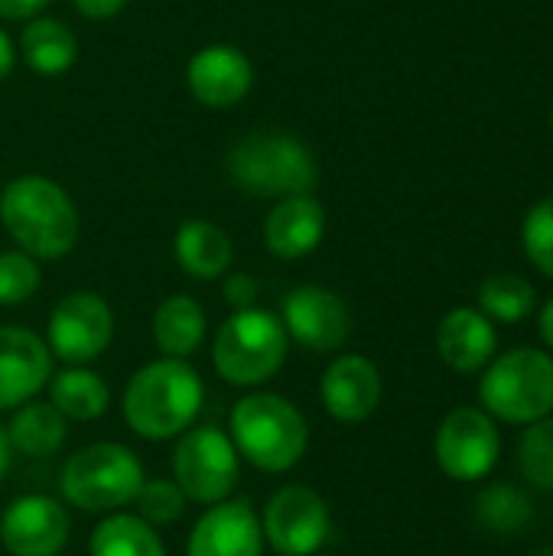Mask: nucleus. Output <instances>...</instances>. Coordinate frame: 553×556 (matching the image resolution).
I'll use <instances>...</instances> for the list:
<instances>
[{
    "instance_id": "33",
    "label": "nucleus",
    "mask_w": 553,
    "mask_h": 556,
    "mask_svg": "<svg viewBox=\"0 0 553 556\" xmlns=\"http://www.w3.org/2000/svg\"><path fill=\"white\" fill-rule=\"evenodd\" d=\"M72 3L88 20H111L127 7V0H72Z\"/></svg>"
},
{
    "instance_id": "34",
    "label": "nucleus",
    "mask_w": 553,
    "mask_h": 556,
    "mask_svg": "<svg viewBox=\"0 0 553 556\" xmlns=\"http://www.w3.org/2000/svg\"><path fill=\"white\" fill-rule=\"evenodd\" d=\"M49 0H0V16L3 20H33L36 13L46 10Z\"/></svg>"
},
{
    "instance_id": "28",
    "label": "nucleus",
    "mask_w": 553,
    "mask_h": 556,
    "mask_svg": "<svg viewBox=\"0 0 553 556\" xmlns=\"http://www.w3.org/2000/svg\"><path fill=\"white\" fill-rule=\"evenodd\" d=\"M518 463L525 479L541 489L553 492V417H541L528 424L521 446H518Z\"/></svg>"
},
{
    "instance_id": "8",
    "label": "nucleus",
    "mask_w": 553,
    "mask_h": 556,
    "mask_svg": "<svg viewBox=\"0 0 553 556\" xmlns=\"http://www.w3.org/2000/svg\"><path fill=\"white\" fill-rule=\"evenodd\" d=\"M238 450L218 427H192L179 437L173 453V482L189 502L218 505L238 485Z\"/></svg>"
},
{
    "instance_id": "19",
    "label": "nucleus",
    "mask_w": 553,
    "mask_h": 556,
    "mask_svg": "<svg viewBox=\"0 0 553 556\" xmlns=\"http://www.w3.org/2000/svg\"><path fill=\"white\" fill-rule=\"evenodd\" d=\"M495 345H499V336H495L492 319L473 306L450 309L437 329V352L460 375L482 371L492 362Z\"/></svg>"
},
{
    "instance_id": "10",
    "label": "nucleus",
    "mask_w": 553,
    "mask_h": 556,
    "mask_svg": "<svg viewBox=\"0 0 553 556\" xmlns=\"http://www.w3.org/2000/svg\"><path fill=\"white\" fill-rule=\"evenodd\" d=\"M111 336H114V313L98 293L88 290L62 296L46 326V345L65 365L95 362L111 345Z\"/></svg>"
},
{
    "instance_id": "9",
    "label": "nucleus",
    "mask_w": 553,
    "mask_h": 556,
    "mask_svg": "<svg viewBox=\"0 0 553 556\" xmlns=\"http://www.w3.org/2000/svg\"><path fill=\"white\" fill-rule=\"evenodd\" d=\"M440 469L456 482L486 479L502 453V437L495 420L479 407H456L443 417L433 443Z\"/></svg>"
},
{
    "instance_id": "13",
    "label": "nucleus",
    "mask_w": 553,
    "mask_h": 556,
    "mask_svg": "<svg viewBox=\"0 0 553 556\" xmlns=\"http://www.w3.org/2000/svg\"><path fill=\"white\" fill-rule=\"evenodd\" d=\"M72 521L49 495H20L0 518V544L10 556H55L65 551Z\"/></svg>"
},
{
    "instance_id": "18",
    "label": "nucleus",
    "mask_w": 553,
    "mask_h": 556,
    "mask_svg": "<svg viewBox=\"0 0 553 556\" xmlns=\"http://www.w3.org/2000/svg\"><path fill=\"white\" fill-rule=\"evenodd\" d=\"M326 212L313 195H287L264 218L267 251L280 261H300L323 244Z\"/></svg>"
},
{
    "instance_id": "7",
    "label": "nucleus",
    "mask_w": 553,
    "mask_h": 556,
    "mask_svg": "<svg viewBox=\"0 0 553 556\" xmlns=\"http://www.w3.org/2000/svg\"><path fill=\"white\" fill-rule=\"evenodd\" d=\"M486 414L508 424H535L553 410V355L512 349L495 358L479 384Z\"/></svg>"
},
{
    "instance_id": "36",
    "label": "nucleus",
    "mask_w": 553,
    "mask_h": 556,
    "mask_svg": "<svg viewBox=\"0 0 553 556\" xmlns=\"http://www.w3.org/2000/svg\"><path fill=\"white\" fill-rule=\"evenodd\" d=\"M538 329H541V339H544V345L553 352V300L544 303V309H541V319H538Z\"/></svg>"
},
{
    "instance_id": "31",
    "label": "nucleus",
    "mask_w": 553,
    "mask_h": 556,
    "mask_svg": "<svg viewBox=\"0 0 553 556\" xmlns=\"http://www.w3.org/2000/svg\"><path fill=\"white\" fill-rule=\"evenodd\" d=\"M521 241H525V254L528 261L553 280V195L541 199L521 228Z\"/></svg>"
},
{
    "instance_id": "21",
    "label": "nucleus",
    "mask_w": 553,
    "mask_h": 556,
    "mask_svg": "<svg viewBox=\"0 0 553 556\" xmlns=\"http://www.w3.org/2000/svg\"><path fill=\"white\" fill-rule=\"evenodd\" d=\"M153 342L166 358H189L205 342V309L192 296H169L153 313Z\"/></svg>"
},
{
    "instance_id": "1",
    "label": "nucleus",
    "mask_w": 553,
    "mask_h": 556,
    "mask_svg": "<svg viewBox=\"0 0 553 556\" xmlns=\"http://www.w3.org/2000/svg\"><path fill=\"white\" fill-rule=\"evenodd\" d=\"M205 401L202 378L186 358H156L143 365L124 388V420L143 440L183 437Z\"/></svg>"
},
{
    "instance_id": "6",
    "label": "nucleus",
    "mask_w": 553,
    "mask_h": 556,
    "mask_svg": "<svg viewBox=\"0 0 553 556\" xmlns=\"http://www.w3.org/2000/svg\"><path fill=\"white\" fill-rule=\"evenodd\" d=\"M59 485L72 508L111 515L137 498L143 485V466L121 443H91L65 459Z\"/></svg>"
},
{
    "instance_id": "30",
    "label": "nucleus",
    "mask_w": 553,
    "mask_h": 556,
    "mask_svg": "<svg viewBox=\"0 0 553 556\" xmlns=\"http://www.w3.org/2000/svg\"><path fill=\"white\" fill-rule=\"evenodd\" d=\"M134 502H137V515L147 525H173L186 511V495L169 479H143Z\"/></svg>"
},
{
    "instance_id": "11",
    "label": "nucleus",
    "mask_w": 553,
    "mask_h": 556,
    "mask_svg": "<svg viewBox=\"0 0 553 556\" xmlns=\"http://www.w3.org/2000/svg\"><path fill=\"white\" fill-rule=\"evenodd\" d=\"M264 538L280 556H313L329 538V508L306 485H284L264 508Z\"/></svg>"
},
{
    "instance_id": "5",
    "label": "nucleus",
    "mask_w": 553,
    "mask_h": 556,
    "mask_svg": "<svg viewBox=\"0 0 553 556\" xmlns=\"http://www.w3.org/2000/svg\"><path fill=\"white\" fill-rule=\"evenodd\" d=\"M290 336L277 313L248 306L235 309L215 332V371L235 388H257L271 381L287 362Z\"/></svg>"
},
{
    "instance_id": "3",
    "label": "nucleus",
    "mask_w": 553,
    "mask_h": 556,
    "mask_svg": "<svg viewBox=\"0 0 553 556\" xmlns=\"http://www.w3.org/2000/svg\"><path fill=\"white\" fill-rule=\"evenodd\" d=\"M225 166L238 189L271 199L310 195L319 176L313 150L300 137L277 130H257L241 137L228 150Z\"/></svg>"
},
{
    "instance_id": "25",
    "label": "nucleus",
    "mask_w": 553,
    "mask_h": 556,
    "mask_svg": "<svg viewBox=\"0 0 553 556\" xmlns=\"http://www.w3.org/2000/svg\"><path fill=\"white\" fill-rule=\"evenodd\" d=\"M91 556H166V547L153 525L140 515H108L91 531Z\"/></svg>"
},
{
    "instance_id": "38",
    "label": "nucleus",
    "mask_w": 553,
    "mask_h": 556,
    "mask_svg": "<svg viewBox=\"0 0 553 556\" xmlns=\"http://www.w3.org/2000/svg\"><path fill=\"white\" fill-rule=\"evenodd\" d=\"M531 556H553V547H541V551H535Z\"/></svg>"
},
{
    "instance_id": "22",
    "label": "nucleus",
    "mask_w": 553,
    "mask_h": 556,
    "mask_svg": "<svg viewBox=\"0 0 553 556\" xmlns=\"http://www.w3.org/2000/svg\"><path fill=\"white\" fill-rule=\"evenodd\" d=\"M20 55L36 75H62L75 65L78 39L62 20H26L20 33Z\"/></svg>"
},
{
    "instance_id": "39",
    "label": "nucleus",
    "mask_w": 553,
    "mask_h": 556,
    "mask_svg": "<svg viewBox=\"0 0 553 556\" xmlns=\"http://www.w3.org/2000/svg\"><path fill=\"white\" fill-rule=\"evenodd\" d=\"M551 127H553V111H551Z\"/></svg>"
},
{
    "instance_id": "37",
    "label": "nucleus",
    "mask_w": 553,
    "mask_h": 556,
    "mask_svg": "<svg viewBox=\"0 0 553 556\" xmlns=\"http://www.w3.org/2000/svg\"><path fill=\"white\" fill-rule=\"evenodd\" d=\"M10 469V440H7V427L0 424V482Z\"/></svg>"
},
{
    "instance_id": "4",
    "label": "nucleus",
    "mask_w": 553,
    "mask_h": 556,
    "mask_svg": "<svg viewBox=\"0 0 553 556\" xmlns=\"http://www.w3.org/2000/svg\"><path fill=\"white\" fill-rule=\"evenodd\" d=\"M231 443L261 472L293 469L310 446L306 417L280 394H248L231 410Z\"/></svg>"
},
{
    "instance_id": "14",
    "label": "nucleus",
    "mask_w": 553,
    "mask_h": 556,
    "mask_svg": "<svg viewBox=\"0 0 553 556\" xmlns=\"http://www.w3.org/2000/svg\"><path fill=\"white\" fill-rule=\"evenodd\" d=\"M186 85L199 104L225 111L248 98V91L254 85V65L238 46L212 42V46H202L189 59Z\"/></svg>"
},
{
    "instance_id": "24",
    "label": "nucleus",
    "mask_w": 553,
    "mask_h": 556,
    "mask_svg": "<svg viewBox=\"0 0 553 556\" xmlns=\"http://www.w3.org/2000/svg\"><path fill=\"white\" fill-rule=\"evenodd\" d=\"M49 404L65 417V420H98L108 404H111V391L104 384V378L85 365H72L65 371H59L55 378H49Z\"/></svg>"
},
{
    "instance_id": "29",
    "label": "nucleus",
    "mask_w": 553,
    "mask_h": 556,
    "mask_svg": "<svg viewBox=\"0 0 553 556\" xmlns=\"http://www.w3.org/2000/svg\"><path fill=\"white\" fill-rule=\"evenodd\" d=\"M39 264L26 251L0 254V306H20L39 290Z\"/></svg>"
},
{
    "instance_id": "27",
    "label": "nucleus",
    "mask_w": 553,
    "mask_h": 556,
    "mask_svg": "<svg viewBox=\"0 0 553 556\" xmlns=\"http://www.w3.org/2000/svg\"><path fill=\"white\" fill-rule=\"evenodd\" d=\"M531 502L512 485H492L476 498V521L492 534H515L531 521Z\"/></svg>"
},
{
    "instance_id": "23",
    "label": "nucleus",
    "mask_w": 553,
    "mask_h": 556,
    "mask_svg": "<svg viewBox=\"0 0 553 556\" xmlns=\"http://www.w3.org/2000/svg\"><path fill=\"white\" fill-rule=\"evenodd\" d=\"M68 437V424L65 417L49 404V401H26L16 407L13 420L7 424V440L10 450L23 453V456H52Z\"/></svg>"
},
{
    "instance_id": "12",
    "label": "nucleus",
    "mask_w": 553,
    "mask_h": 556,
    "mask_svg": "<svg viewBox=\"0 0 553 556\" xmlns=\"http://www.w3.org/2000/svg\"><path fill=\"white\" fill-rule=\"evenodd\" d=\"M280 323L287 336L310 352H336L352 332V313L345 300L316 283L297 287L284 296Z\"/></svg>"
},
{
    "instance_id": "17",
    "label": "nucleus",
    "mask_w": 553,
    "mask_h": 556,
    "mask_svg": "<svg viewBox=\"0 0 553 556\" xmlns=\"http://www.w3.org/2000/svg\"><path fill=\"white\" fill-rule=\"evenodd\" d=\"M323 407L342 424L368 420L381 404V375L365 355H339L319 381Z\"/></svg>"
},
{
    "instance_id": "2",
    "label": "nucleus",
    "mask_w": 553,
    "mask_h": 556,
    "mask_svg": "<svg viewBox=\"0 0 553 556\" xmlns=\"http://www.w3.org/2000/svg\"><path fill=\"white\" fill-rule=\"evenodd\" d=\"M0 222L7 235L36 261H59L78 241V212L68 192L39 173L16 176L0 192Z\"/></svg>"
},
{
    "instance_id": "20",
    "label": "nucleus",
    "mask_w": 553,
    "mask_h": 556,
    "mask_svg": "<svg viewBox=\"0 0 553 556\" xmlns=\"http://www.w3.org/2000/svg\"><path fill=\"white\" fill-rule=\"evenodd\" d=\"M173 254H176V264L189 277L215 280L231 267L235 248H231V238L225 228H218L215 222H205V218H192V222L179 225Z\"/></svg>"
},
{
    "instance_id": "26",
    "label": "nucleus",
    "mask_w": 553,
    "mask_h": 556,
    "mask_svg": "<svg viewBox=\"0 0 553 556\" xmlns=\"http://www.w3.org/2000/svg\"><path fill=\"white\" fill-rule=\"evenodd\" d=\"M538 293L518 274H492L479 287V309L499 323H521L535 313Z\"/></svg>"
},
{
    "instance_id": "35",
    "label": "nucleus",
    "mask_w": 553,
    "mask_h": 556,
    "mask_svg": "<svg viewBox=\"0 0 553 556\" xmlns=\"http://www.w3.org/2000/svg\"><path fill=\"white\" fill-rule=\"evenodd\" d=\"M13 62H16V49H13V39L0 29V81L13 72Z\"/></svg>"
},
{
    "instance_id": "16",
    "label": "nucleus",
    "mask_w": 553,
    "mask_h": 556,
    "mask_svg": "<svg viewBox=\"0 0 553 556\" xmlns=\"http://www.w3.org/2000/svg\"><path fill=\"white\" fill-rule=\"evenodd\" d=\"M264 528L248 498L209 505L189 534V556H261Z\"/></svg>"
},
{
    "instance_id": "32",
    "label": "nucleus",
    "mask_w": 553,
    "mask_h": 556,
    "mask_svg": "<svg viewBox=\"0 0 553 556\" xmlns=\"http://www.w3.org/2000/svg\"><path fill=\"white\" fill-rule=\"evenodd\" d=\"M225 300H228V306L231 309H248V306H254V300H257V280L251 277V274H231L228 280H225Z\"/></svg>"
},
{
    "instance_id": "15",
    "label": "nucleus",
    "mask_w": 553,
    "mask_h": 556,
    "mask_svg": "<svg viewBox=\"0 0 553 556\" xmlns=\"http://www.w3.org/2000/svg\"><path fill=\"white\" fill-rule=\"evenodd\" d=\"M52 378V352L46 339L23 326L0 329V410L33 401Z\"/></svg>"
}]
</instances>
